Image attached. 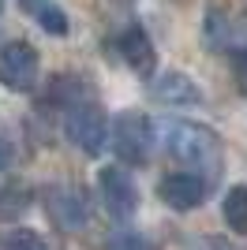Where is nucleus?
<instances>
[{"label":"nucleus","instance_id":"1","mask_svg":"<svg viewBox=\"0 0 247 250\" xmlns=\"http://www.w3.org/2000/svg\"><path fill=\"white\" fill-rule=\"evenodd\" d=\"M165 153L191 168H202L206 176H217V168H221V138L202 124L173 120L165 127Z\"/></svg>","mask_w":247,"mask_h":250},{"label":"nucleus","instance_id":"2","mask_svg":"<svg viewBox=\"0 0 247 250\" xmlns=\"http://www.w3.org/2000/svg\"><path fill=\"white\" fill-rule=\"evenodd\" d=\"M109 146H113L116 161L124 165H146L150 161V149H154V124L146 112H116L113 124H109Z\"/></svg>","mask_w":247,"mask_h":250},{"label":"nucleus","instance_id":"3","mask_svg":"<svg viewBox=\"0 0 247 250\" xmlns=\"http://www.w3.org/2000/svg\"><path fill=\"white\" fill-rule=\"evenodd\" d=\"M64 127H68V138H72L82 153H90V157L101 153L105 138H109L105 112L94 101H79V97L68 104V112H64Z\"/></svg>","mask_w":247,"mask_h":250},{"label":"nucleus","instance_id":"4","mask_svg":"<svg viewBox=\"0 0 247 250\" xmlns=\"http://www.w3.org/2000/svg\"><path fill=\"white\" fill-rule=\"evenodd\" d=\"M41 79V60L38 49L26 42H8L0 49V83L15 94H30Z\"/></svg>","mask_w":247,"mask_h":250},{"label":"nucleus","instance_id":"5","mask_svg":"<svg viewBox=\"0 0 247 250\" xmlns=\"http://www.w3.org/2000/svg\"><path fill=\"white\" fill-rule=\"evenodd\" d=\"M98 187H101V202H105V213L120 224L135 217V209H139V190H135L131 176L124 172V168L109 165L98 172Z\"/></svg>","mask_w":247,"mask_h":250},{"label":"nucleus","instance_id":"6","mask_svg":"<svg viewBox=\"0 0 247 250\" xmlns=\"http://www.w3.org/2000/svg\"><path fill=\"white\" fill-rule=\"evenodd\" d=\"M45 213H49L52 220H56V228L64 231H82L86 228V220H90V213H86V198H82L75 187H45Z\"/></svg>","mask_w":247,"mask_h":250},{"label":"nucleus","instance_id":"7","mask_svg":"<svg viewBox=\"0 0 247 250\" xmlns=\"http://www.w3.org/2000/svg\"><path fill=\"white\" fill-rule=\"evenodd\" d=\"M206 42H210V49H221L228 56L247 52V19L240 11H210V19H206Z\"/></svg>","mask_w":247,"mask_h":250},{"label":"nucleus","instance_id":"8","mask_svg":"<svg viewBox=\"0 0 247 250\" xmlns=\"http://www.w3.org/2000/svg\"><path fill=\"white\" fill-rule=\"evenodd\" d=\"M161 202L180 209V213L202 206L206 202V179L195 176V172H173V176H165L161 179Z\"/></svg>","mask_w":247,"mask_h":250},{"label":"nucleus","instance_id":"9","mask_svg":"<svg viewBox=\"0 0 247 250\" xmlns=\"http://www.w3.org/2000/svg\"><path fill=\"white\" fill-rule=\"evenodd\" d=\"M116 49H120L124 63H127L139 79H150V75H154L157 52H154V45H150V38H146L143 26H127V30L116 38Z\"/></svg>","mask_w":247,"mask_h":250},{"label":"nucleus","instance_id":"10","mask_svg":"<svg viewBox=\"0 0 247 250\" xmlns=\"http://www.w3.org/2000/svg\"><path fill=\"white\" fill-rule=\"evenodd\" d=\"M150 94L161 104H202V90L184 71H161L150 83Z\"/></svg>","mask_w":247,"mask_h":250},{"label":"nucleus","instance_id":"11","mask_svg":"<svg viewBox=\"0 0 247 250\" xmlns=\"http://www.w3.org/2000/svg\"><path fill=\"white\" fill-rule=\"evenodd\" d=\"M30 202H34V190L26 187V183H19V179H8V183L0 187V220L23 217V213L30 209Z\"/></svg>","mask_w":247,"mask_h":250},{"label":"nucleus","instance_id":"12","mask_svg":"<svg viewBox=\"0 0 247 250\" xmlns=\"http://www.w3.org/2000/svg\"><path fill=\"white\" fill-rule=\"evenodd\" d=\"M221 213H225L228 231H236V235H247V187H244V183L228 187L225 202H221Z\"/></svg>","mask_w":247,"mask_h":250},{"label":"nucleus","instance_id":"13","mask_svg":"<svg viewBox=\"0 0 247 250\" xmlns=\"http://www.w3.org/2000/svg\"><path fill=\"white\" fill-rule=\"evenodd\" d=\"M0 250H49L45 239L30 228H11L4 239H0Z\"/></svg>","mask_w":247,"mask_h":250},{"label":"nucleus","instance_id":"14","mask_svg":"<svg viewBox=\"0 0 247 250\" xmlns=\"http://www.w3.org/2000/svg\"><path fill=\"white\" fill-rule=\"evenodd\" d=\"M38 22H41V30H49V34H68V15H64L56 4H41L38 8Z\"/></svg>","mask_w":247,"mask_h":250},{"label":"nucleus","instance_id":"15","mask_svg":"<svg viewBox=\"0 0 247 250\" xmlns=\"http://www.w3.org/2000/svg\"><path fill=\"white\" fill-rule=\"evenodd\" d=\"M8 165H11V142L0 135V168H8Z\"/></svg>","mask_w":247,"mask_h":250},{"label":"nucleus","instance_id":"16","mask_svg":"<svg viewBox=\"0 0 247 250\" xmlns=\"http://www.w3.org/2000/svg\"><path fill=\"white\" fill-rule=\"evenodd\" d=\"M206 243H210L214 250H225V247H221V239H206ZM228 250H232V247H228Z\"/></svg>","mask_w":247,"mask_h":250},{"label":"nucleus","instance_id":"17","mask_svg":"<svg viewBox=\"0 0 247 250\" xmlns=\"http://www.w3.org/2000/svg\"><path fill=\"white\" fill-rule=\"evenodd\" d=\"M0 8H4V0H0Z\"/></svg>","mask_w":247,"mask_h":250}]
</instances>
